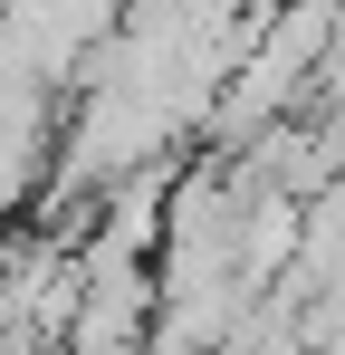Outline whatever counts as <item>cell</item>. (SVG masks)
<instances>
[{"label": "cell", "instance_id": "1", "mask_svg": "<svg viewBox=\"0 0 345 355\" xmlns=\"http://www.w3.org/2000/svg\"><path fill=\"white\" fill-rule=\"evenodd\" d=\"M307 125L326 135V154H336V164H345V96H336V106H317V116H307Z\"/></svg>", "mask_w": 345, "mask_h": 355}]
</instances>
